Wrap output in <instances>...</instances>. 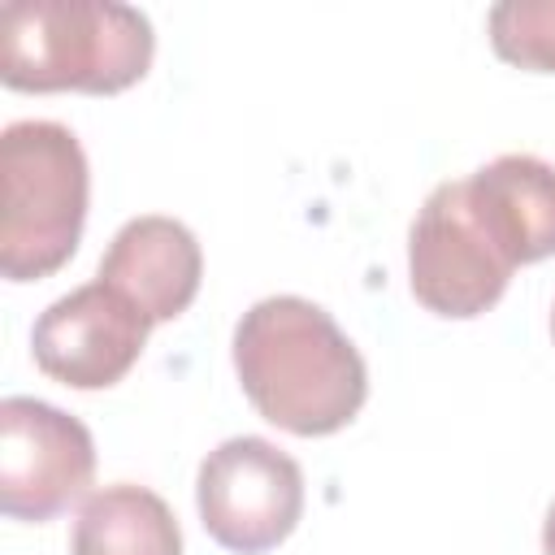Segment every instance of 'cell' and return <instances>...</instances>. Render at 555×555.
<instances>
[{
	"mask_svg": "<svg viewBox=\"0 0 555 555\" xmlns=\"http://www.w3.org/2000/svg\"><path fill=\"white\" fill-rule=\"evenodd\" d=\"M542 555H555V503H551L546 525H542Z\"/></svg>",
	"mask_w": 555,
	"mask_h": 555,
	"instance_id": "12",
	"label": "cell"
},
{
	"mask_svg": "<svg viewBox=\"0 0 555 555\" xmlns=\"http://www.w3.org/2000/svg\"><path fill=\"white\" fill-rule=\"evenodd\" d=\"M152 321L100 278L48 304L30 330L35 364L74 390L117 386L143 356Z\"/></svg>",
	"mask_w": 555,
	"mask_h": 555,
	"instance_id": "7",
	"label": "cell"
},
{
	"mask_svg": "<svg viewBox=\"0 0 555 555\" xmlns=\"http://www.w3.org/2000/svg\"><path fill=\"white\" fill-rule=\"evenodd\" d=\"M468 204L494 247L516 264L555 256V165L507 152L464 178Z\"/></svg>",
	"mask_w": 555,
	"mask_h": 555,
	"instance_id": "9",
	"label": "cell"
},
{
	"mask_svg": "<svg viewBox=\"0 0 555 555\" xmlns=\"http://www.w3.org/2000/svg\"><path fill=\"white\" fill-rule=\"evenodd\" d=\"M121 299H130L152 325L173 321L191 308L204 278V256L195 234L173 217H134L126 221L95 273Z\"/></svg>",
	"mask_w": 555,
	"mask_h": 555,
	"instance_id": "8",
	"label": "cell"
},
{
	"mask_svg": "<svg viewBox=\"0 0 555 555\" xmlns=\"http://www.w3.org/2000/svg\"><path fill=\"white\" fill-rule=\"evenodd\" d=\"M95 442L87 425L43 399L0 403V507L9 520H52L87 494Z\"/></svg>",
	"mask_w": 555,
	"mask_h": 555,
	"instance_id": "6",
	"label": "cell"
},
{
	"mask_svg": "<svg viewBox=\"0 0 555 555\" xmlns=\"http://www.w3.org/2000/svg\"><path fill=\"white\" fill-rule=\"evenodd\" d=\"M195 507L208 538L234 555H264L304 516V473L269 438H225L204 455Z\"/></svg>",
	"mask_w": 555,
	"mask_h": 555,
	"instance_id": "4",
	"label": "cell"
},
{
	"mask_svg": "<svg viewBox=\"0 0 555 555\" xmlns=\"http://www.w3.org/2000/svg\"><path fill=\"white\" fill-rule=\"evenodd\" d=\"M152 52V22L117 0H9L0 9L9 91L117 95L147 74Z\"/></svg>",
	"mask_w": 555,
	"mask_h": 555,
	"instance_id": "2",
	"label": "cell"
},
{
	"mask_svg": "<svg viewBox=\"0 0 555 555\" xmlns=\"http://www.w3.org/2000/svg\"><path fill=\"white\" fill-rule=\"evenodd\" d=\"M408 282L416 304L438 317L468 321L494 308L512 282V260L481 230L468 186L438 182L408 234Z\"/></svg>",
	"mask_w": 555,
	"mask_h": 555,
	"instance_id": "5",
	"label": "cell"
},
{
	"mask_svg": "<svg viewBox=\"0 0 555 555\" xmlns=\"http://www.w3.org/2000/svg\"><path fill=\"white\" fill-rule=\"evenodd\" d=\"M234 373L251 408L299 438H325L356 421L369 369L338 321L299 295H269L234 325Z\"/></svg>",
	"mask_w": 555,
	"mask_h": 555,
	"instance_id": "1",
	"label": "cell"
},
{
	"mask_svg": "<svg viewBox=\"0 0 555 555\" xmlns=\"http://www.w3.org/2000/svg\"><path fill=\"white\" fill-rule=\"evenodd\" d=\"M69 555H182V529L156 490L117 481L82 499Z\"/></svg>",
	"mask_w": 555,
	"mask_h": 555,
	"instance_id": "10",
	"label": "cell"
},
{
	"mask_svg": "<svg viewBox=\"0 0 555 555\" xmlns=\"http://www.w3.org/2000/svg\"><path fill=\"white\" fill-rule=\"evenodd\" d=\"M551 338H555V308H551Z\"/></svg>",
	"mask_w": 555,
	"mask_h": 555,
	"instance_id": "13",
	"label": "cell"
},
{
	"mask_svg": "<svg viewBox=\"0 0 555 555\" xmlns=\"http://www.w3.org/2000/svg\"><path fill=\"white\" fill-rule=\"evenodd\" d=\"M87 156L61 121H13L0 134V273L39 282L56 273L82 238Z\"/></svg>",
	"mask_w": 555,
	"mask_h": 555,
	"instance_id": "3",
	"label": "cell"
},
{
	"mask_svg": "<svg viewBox=\"0 0 555 555\" xmlns=\"http://www.w3.org/2000/svg\"><path fill=\"white\" fill-rule=\"evenodd\" d=\"M490 48L520 69L555 74V0H503L490 9Z\"/></svg>",
	"mask_w": 555,
	"mask_h": 555,
	"instance_id": "11",
	"label": "cell"
}]
</instances>
